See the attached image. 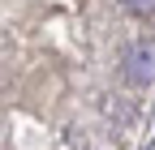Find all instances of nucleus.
Returning a JSON list of instances; mask_svg holds the SVG:
<instances>
[{
    "label": "nucleus",
    "instance_id": "obj_1",
    "mask_svg": "<svg viewBox=\"0 0 155 150\" xmlns=\"http://www.w3.org/2000/svg\"><path fill=\"white\" fill-rule=\"evenodd\" d=\"M125 77L134 86H147L155 82V43H134L125 52Z\"/></svg>",
    "mask_w": 155,
    "mask_h": 150
},
{
    "label": "nucleus",
    "instance_id": "obj_2",
    "mask_svg": "<svg viewBox=\"0 0 155 150\" xmlns=\"http://www.w3.org/2000/svg\"><path fill=\"white\" fill-rule=\"evenodd\" d=\"M121 5H125L134 17H151V13H155V0H121Z\"/></svg>",
    "mask_w": 155,
    "mask_h": 150
},
{
    "label": "nucleus",
    "instance_id": "obj_3",
    "mask_svg": "<svg viewBox=\"0 0 155 150\" xmlns=\"http://www.w3.org/2000/svg\"><path fill=\"white\" fill-rule=\"evenodd\" d=\"M147 150H155V142H151V146H147Z\"/></svg>",
    "mask_w": 155,
    "mask_h": 150
}]
</instances>
